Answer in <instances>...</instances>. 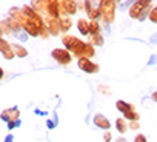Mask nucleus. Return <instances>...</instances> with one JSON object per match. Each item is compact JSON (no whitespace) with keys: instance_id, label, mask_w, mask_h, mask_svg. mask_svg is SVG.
I'll return each mask as SVG.
<instances>
[{"instance_id":"1","label":"nucleus","mask_w":157,"mask_h":142,"mask_svg":"<svg viewBox=\"0 0 157 142\" xmlns=\"http://www.w3.org/2000/svg\"><path fill=\"white\" fill-rule=\"evenodd\" d=\"M17 37H19L20 40H26V37H28V36H26L25 33H17Z\"/></svg>"},{"instance_id":"2","label":"nucleus","mask_w":157,"mask_h":142,"mask_svg":"<svg viewBox=\"0 0 157 142\" xmlns=\"http://www.w3.org/2000/svg\"><path fill=\"white\" fill-rule=\"evenodd\" d=\"M155 40H157V34H154V36L151 37V42H155Z\"/></svg>"}]
</instances>
